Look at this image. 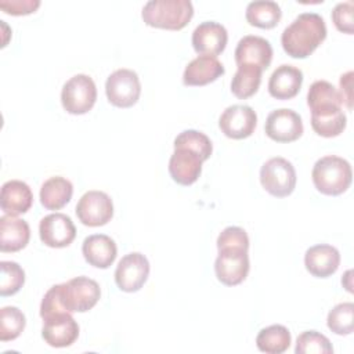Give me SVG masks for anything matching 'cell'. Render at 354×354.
Instances as JSON below:
<instances>
[{
  "label": "cell",
  "mask_w": 354,
  "mask_h": 354,
  "mask_svg": "<svg viewBox=\"0 0 354 354\" xmlns=\"http://www.w3.org/2000/svg\"><path fill=\"white\" fill-rule=\"evenodd\" d=\"M326 37V25L317 12H301L281 35L283 51L292 58H307Z\"/></svg>",
  "instance_id": "6da1fadb"
},
{
  "label": "cell",
  "mask_w": 354,
  "mask_h": 354,
  "mask_svg": "<svg viewBox=\"0 0 354 354\" xmlns=\"http://www.w3.org/2000/svg\"><path fill=\"white\" fill-rule=\"evenodd\" d=\"M194 17V6L189 0H149L141 11L142 21L151 28L180 30Z\"/></svg>",
  "instance_id": "7a4b0ae2"
},
{
  "label": "cell",
  "mask_w": 354,
  "mask_h": 354,
  "mask_svg": "<svg viewBox=\"0 0 354 354\" xmlns=\"http://www.w3.org/2000/svg\"><path fill=\"white\" fill-rule=\"evenodd\" d=\"M314 187L324 195L337 196L346 192L353 180L350 163L336 155L319 158L311 171Z\"/></svg>",
  "instance_id": "3957f363"
},
{
  "label": "cell",
  "mask_w": 354,
  "mask_h": 354,
  "mask_svg": "<svg viewBox=\"0 0 354 354\" xmlns=\"http://www.w3.org/2000/svg\"><path fill=\"white\" fill-rule=\"evenodd\" d=\"M97 87L94 80L84 73H77L65 82L61 90L62 108L71 115H84L94 106Z\"/></svg>",
  "instance_id": "277c9868"
},
{
  "label": "cell",
  "mask_w": 354,
  "mask_h": 354,
  "mask_svg": "<svg viewBox=\"0 0 354 354\" xmlns=\"http://www.w3.org/2000/svg\"><path fill=\"white\" fill-rule=\"evenodd\" d=\"M295 166L285 158L268 159L260 169V183L263 188L275 198L289 196L296 187Z\"/></svg>",
  "instance_id": "5b68a950"
},
{
  "label": "cell",
  "mask_w": 354,
  "mask_h": 354,
  "mask_svg": "<svg viewBox=\"0 0 354 354\" xmlns=\"http://www.w3.org/2000/svg\"><path fill=\"white\" fill-rule=\"evenodd\" d=\"M61 285V299L66 311L86 313L91 310L101 297V288L97 281L80 275Z\"/></svg>",
  "instance_id": "8992f818"
},
{
  "label": "cell",
  "mask_w": 354,
  "mask_h": 354,
  "mask_svg": "<svg viewBox=\"0 0 354 354\" xmlns=\"http://www.w3.org/2000/svg\"><path fill=\"white\" fill-rule=\"evenodd\" d=\"M105 94L113 106H133L141 94V83L138 75L131 69H116L108 76L105 82Z\"/></svg>",
  "instance_id": "52a82bcc"
},
{
  "label": "cell",
  "mask_w": 354,
  "mask_h": 354,
  "mask_svg": "<svg viewBox=\"0 0 354 354\" xmlns=\"http://www.w3.org/2000/svg\"><path fill=\"white\" fill-rule=\"evenodd\" d=\"M249 254L245 249L225 248L218 250L214 261V272L217 279L225 286L242 283L249 272Z\"/></svg>",
  "instance_id": "ba28073f"
},
{
  "label": "cell",
  "mask_w": 354,
  "mask_h": 354,
  "mask_svg": "<svg viewBox=\"0 0 354 354\" xmlns=\"http://www.w3.org/2000/svg\"><path fill=\"white\" fill-rule=\"evenodd\" d=\"M75 212L83 225L101 227L113 217V203L108 194L91 189L82 195Z\"/></svg>",
  "instance_id": "9c48e42d"
},
{
  "label": "cell",
  "mask_w": 354,
  "mask_h": 354,
  "mask_svg": "<svg viewBox=\"0 0 354 354\" xmlns=\"http://www.w3.org/2000/svg\"><path fill=\"white\" fill-rule=\"evenodd\" d=\"M149 275V261L140 252L123 256L115 270V282L123 292L133 293L140 290Z\"/></svg>",
  "instance_id": "30bf717a"
},
{
  "label": "cell",
  "mask_w": 354,
  "mask_h": 354,
  "mask_svg": "<svg viewBox=\"0 0 354 354\" xmlns=\"http://www.w3.org/2000/svg\"><path fill=\"white\" fill-rule=\"evenodd\" d=\"M257 126V115L249 105L235 104L227 106L218 119L221 133L232 140H243L253 134Z\"/></svg>",
  "instance_id": "8fae6325"
},
{
  "label": "cell",
  "mask_w": 354,
  "mask_h": 354,
  "mask_svg": "<svg viewBox=\"0 0 354 354\" xmlns=\"http://www.w3.org/2000/svg\"><path fill=\"white\" fill-rule=\"evenodd\" d=\"M301 116L288 108H279L268 113L264 131L268 138L277 142H292L303 134Z\"/></svg>",
  "instance_id": "7c38bea8"
},
{
  "label": "cell",
  "mask_w": 354,
  "mask_h": 354,
  "mask_svg": "<svg viewBox=\"0 0 354 354\" xmlns=\"http://www.w3.org/2000/svg\"><path fill=\"white\" fill-rule=\"evenodd\" d=\"M41 337L51 347H69L79 337V325L71 313H57L43 318Z\"/></svg>",
  "instance_id": "4fadbf2b"
},
{
  "label": "cell",
  "mask_w": 354,
  "mask_h": 354,
  "mask_svg": "<svg viewBox=\"0 0 354 354\" xmlns=\"http://www.w3.org/2000/svg\"><path fill=\"white\" fill-rule=\"evenodd\" d=\"M39 236L48 248H66L76 238V227L69 216L64 213H50L40 220Z\"/></svg>",
  "instance_id": "5bb4252c"
},
{
  "label": "cell",
  "mask_w": 354,
  "mask_h": 354,
  "mask_svg": "<svg viewBox=\"0 0 354 354\" xmlns=\"http://www.w3.org/2000/svg\"><path fill=\"white\" fill-rule=\"evenodd\" d=\"M192 47L199 55L216 57L221 54L228 41L227 29L216 21H205L192 32Z\"/></svg>",
  "instance_id": "9a60e30c"
},
{
  "label": "cell",
  "mask_w": 354,
  "mask_h": 354,
  "mask_svg": "<svg viewBox=\"0 0 354 354\" xmlns=\"http://www.w3.org/2000/svg\"><path fill=\"white\" fill-rule=\"evenodd\" d=\"M234 55L236 65H253L266 71L272 61V47L261 36L246 35L238 41Z\"/></svg>",
  "instance_id": "2e32d148"
},
{
  "label": "cell",
  "mask_w": 354,
  "mask_h": 354,
  "mask_svg": "<svg viewBox=\"0 0 354 354\" xmlns=\"http://www.w3.org/2000/svg\"><path fill=\"white\" fill-rule=\"evenodd\" d=\"M202 158L188 148H174L169 159V173L180 185L194 184L202 173Z\"/></svg>",
  "instance_id": "e0dca14e"
},
{
  "label": "cell",
  "mask_w": 354,
  "mask_h": 354,
  "mask_svg": "<svg viewBox=\"0 0 354 354\" xmlns=\"http://www.w3.org/2000/svg\"><path fill=\"white\" fill-rule=\"evenodd\" d=\"M340 264L339 250L328 243H318L306 250V270L317 278H328L333 275Z\"/></svg>",
  "instance_id": "ac0fdd59"
},
{
  "label": "cell",
  "mask_w": 354,
  "mask_h": 354,
  "mask_svg": "<svg viewBox=\"0 0 354 354\" xmlns=\"http://www.w3.org/2000/svg\"><path fill=\"white\" fill-rule=\"evenodd\" d=\"M303 84V72L289 64L279 65L268 79V93L277 100H290L296 97Z\"/></svg>",
  "instance_id": "d6986e66"
},
{
  "label": "cell",
  "mask_w": 354,
  "mask_h": 354,
  "mask_svg": "<svg viewBox=\"0 0 354 354\" xmlns=\"http://www.w3.org/2000/svg\"><path fill=\"white\" fill-rule=\"evenodd\" d=\"M84 260L95 268H108L118 256L115 241L105 234H93L84 238L82 245Z\"/></svg>",
  "instance_id": "ffe728a7"
},
{
  "label": "cell",
  "mask_w": 354,
  "mask_h": 354,
  "mask_svg": "<svg viewBox=\"0 0 354 354\" xmlns=\"http://www.w3.org/2000/svg\"><path fill=\"white\" fill-rule=\"evenodd\" d=\"M224 72L225 69L217 57L198 55L185 66L183 83L185 86H206L223 76Z\"/></svg>",
  "instance_id": "44dd1931"
},
{
  "label": "cell",
  "mask_w": 354,
  "mask_h": 354,
  "mask_svg": "<svg viewBox=\"0 0 354 354\" xmlns=\"http://www.w3.org/2000/svg\"><path fill=\"white\" fill-rule=\"evenodd\" d=\"M33 203L30 187L21 180H8L1 185L0 207L4 214L19 216L26 213Z\"/></svg>",
  "instance_id": "7402d4cb"
},
{
  "label": "cell",
  "mask_w": 354,
  "mask_h": 354,
  "mask_svg": "<svg viewBox=\"0 0 354 354\" xmlns=\"http://www.w3.org/2000/svg\"><path fill=\"white\" fill-rule=\"evenodd\" d=\"M30 239L29 224L17 216L4 214L0 217V250L14 253L22 250Z\"/></svg>",
  "instance_id": "603a6c76"
},
{
  "label": "cell",
  "mask_w": 354,
  "mask_h": 354,
  "mask_svg": "<svg viewBox=\"0 0 354 354\" xmlns=\"http://www.w3.org/2000/svg\"><path fill=\"white\" fill-rule=\"evenodd\" d=\"M346 124L347 118L342 106L329 105L311 111V127L321 137H337L343 133Z\"/></svg>",
  "instance_id": "cb8c5ba5"
},
{
  "label": "cell",
  "mask_w": 354,
  "mask_h": 354,
  "mask_svg": "<svg viewBox=\"0 0 354 354\" xmlns=\"http://www.w3.org/2000/svg\"><path fill=\"white\" fill-rule=\"evenodd\" d=\"M73 195L72 183L62 177L54 176L47 178L40 187V203L47 210H59L71 202Z\"/></svg>",
  "instance_id": "d4e9b609"
},
{
  "label": "cell",
  "mask_w": 354,
  "mask_h": 354,
  "mask_svg": "<svg viewBox=\"0 0 354 354\" xmlns=\"http://www.w3.org/2000/svg\"><path fill=\"white\" fill-rule=\"evenodd\" d=\"M249 25L260 29H271L278 25L282 17L281 7L272 0L250 1L245 12Z\"/></svg>",
  "instance_id": "484cf974"
},
{
  "label": "cell",
  "mask_w": 354,
  "mask_h": 354,
  "mask_svg": "<svg viewBox=\"0 0 354 354\" xmlns=\"http://www.w3.org/2000/svg\"><path fill=\"white\" fill-rule=\"evenodd\" d=\"M292 343L290 332L283 325H270L263 328L256 336V346L266 354H282Z\"/></svg>",
  "instance_id": "4316f807"
},
{
  "label": "cell",
  "mask_w": 354,
  "mask_h": 354,
  "mask_svg": "<svg viewBox=\"0 0 354 354\" xmlns=\"http://www.w3.org/2000/svg\"><path fill=\"white\" fill-rule=\"evenodd\" d=\"M263 71L253 65H238V69L231 80V93L239 98L246 100L254 95L261 83Z\"/></svg>",
  "instance_id": "83f0119b"
},
{
  "label": "cell",
  "mask_w": 354,
  "mask_h": 354,
  "mask_svg": "<svg viewBox=\"0 0 354 354\" xmlns=\"http://www.w3.org/2000/svg\"><path fill=\"white\" fill-rule=\"evenodd\" d=\"M307 105L310 111L322 108V106H329V105H336L342 106V97L336 87L326 82V80H315L307 93Z\"/></svg>",
  "instance_id": "f1b7e54d"
},
{
  "label": "cell",
  "mask_w": 354,
  "mask_h": 354,
  "mask_svg": "<svg viewBox=\"0 0 354 354\" xmlns=\"http://www.w3.org/2000/svg\"><path fill=\"white\" fill-rule=\"evenodd\" d=\"M26 318L15 306H6L0 310V340H15L25 329Z\"/></svg>",
  "instance_id": "f546056e"
},
{
  "label": "cell",
  "mask_w": 354,
  "mask_h": 354,
  "mask_svg": "<svg viewBox=\"0 0 354 354\" xmlns=\"http://www.w3.org/2000/svg\"><path fill=\"white\" fill-rule=\"evenodd\" d=\"M328 328L339 335L346 336L353 333L354 329V304L351 301L336 304L328 314Z\"/></svg>",
  "instance_id": "4dcf8cb0"
},
{
  "label": "cell",
  "mask_w": 354,
  "mask_h": 354,
  "mask_svg": "<svg viewBox=\"0 0 354 354\" xmlns=\"http://www.w3.org/2000/svg\"><path fill=\"white\" fill-rule=\"evenodd\" d=\"M174 148H188L196 152L202 160H207L213 152L210 138L198 130H184L174 138Z\"/></svg>",
  "instance_id": "1f68e13d"
},
{
  "label": "cell",
  "mask_w": 354,
  "mask_h": 354,
  "mask_svg": "<svg viewBox=\"0 0 354 354\" xmlns=\"http://www.w3.org/2000/svg\"><path fill=\"white\" fill-rule=\"evenodd\" d=\"M1 268V277H0V295L4 296H12L25 283V271L24 268L10 260H3L0 263Z\"/></svg>",
  "instance_id": "d6a6232c"
},
{
  "label": "cell",
  "mask_w": 354,
  "mask_h": 354,
  "mask_svg": "<svg viewBox=\"0 0 354 354\" xmlns=\"http://www.w3.org/2000/svg\"><path fill=\"white\" fill-rule=\"evenodd\" d=\"M295 353L296 354H311V353L332 354L333 347L325 335L317 330H306L297 336Z\"/></svg>",
  "instance_id": "836d02e7"
},
{
  "label": "cell",
  "mask_w": 354,
  "mask_h": 354,
  "mask_svg": "<svg viewBox=\"0 0 354 354\" xmlns=\"http://www.w3.org/2000/svg\"><path fill=\"white\" fill-rule=\"evenodd\" d=\"M225 248H238L249 250V236L246 231L236 225L225 227L217 236V250Z\"/></svg>",
  "instance_id": "e575fe53"
},
{
  "label": "cell",
  "mask_w": 354,
  "mask_h": 354,
  "mask_svg": "<svg viewBox=\"0 0 354 354\" xmlns=\"http://www.w3.org/2000/svg\"><path fill=\"white\" fill-rule=\"evenodd\" d=\"M332 21L339 32L353 35V30H354L353 1L337 3L332 11Z\"/></svg>",
  "instance_id": "d590c367"
},
{
  "label": "cell",
  "mask_w": 354,
  "mask_h": 354,
  "mask_svg": "<svg viewBox=\"0 0 354 354\" xmlns=\"http://www.w3.org/2000/svg\"><path fill=\"white\" fill-rule=\"evenodd\" d=\"M39 7V0H0V8L10 15H28Z\"/></svg>",
  "instance_id": "8d00e7d4"
},
{
  "label": "cell",
  "mask_w": 354,
  "mask_h": 354,
  "mask_svg": "<svg viewBox=\"0 0 354 354\" xmlns=\"http://www.w3.org/2000/svg\"><path fill=\"white\" fill-rule=\"evenodd\" d=\"M342 102L347 106V109L353 108V72L348 71L340 76V91Z\"/></svg>",
  "instance_id": "74e56055"
},
{
  "label": "cell",
  "mask_w": 354,
  "mask_h": 354,
  "mask_svg": "<svg viewBox=\"0 0 354 354\" xmlns=\"http://www.w3.org/2000/svg\"><path fill=\"white\" fill-rule=\"evenodd\" d=\"M351 274H353V271L351 270H348V271H346V274H344V277L342 278V285L351 293L353 292V285H351Z\"/></svg>",
  "instance_id": "f35d334b"
}]
</instances>
